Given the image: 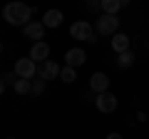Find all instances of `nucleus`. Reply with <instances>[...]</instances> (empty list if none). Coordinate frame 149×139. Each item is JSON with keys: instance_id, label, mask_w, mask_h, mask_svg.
Masks as SVG:
<instances>
[{"instance_id": "obj_1", "label": "nucleus", "mask_w": 149, "mask_h": 139, "mask_svg": "<svg viewBox=\"0 0 149 139\" xmlns=\"http://www.w3.org/2000/svg\"><path fill=\"white\" fill-rule=\"evenodd\" d=\"M32 13H35V8L27 5V3H20V0H13V3H8V5L3 8L5 22H10V25H22V27L30 22Z\"/></svg>"}, {"instance_id": "obj_2", "label": "nucleus", "mask_w": 149, "mask_h": 139, "mask_svg": "<svg viewBox=\"0 0 149 139\" xmlns=\"http://www.w3.org/2000/svg\"><path fill=\"white\" fill-rule=\"evenodd\" d=\"M95 27H97V35H117V30H119V20H117V15H100L95 20Z\"/></svg>"}, {"instance_id": "obj_3", "label": "nucleus", "mask_w": 149, "mask_h": 139, "mask_svg": "<svg viewBox=\"0 0 149 139\" xmlns=\"http://www.w3.org/2000/svg\"><path fill=\"white\" fill-rule=\"evenodd\" d=\"M70 35L74 40H85V42H95V27L87 20H77L72 27H70Z\"/></svg>"}, {"instance_id": "obj_4", "label": "nucleus", "mask_w": 149, "mask_h": 139, "mask_svg": "<svg viewBox=\"0 0 149 139\" xmlns=\"http://www.w3.org/2000/svg\"><path fill=\"white\" fill-rule=\"evenodd\" d=\"M15 75L20 77V80H32V77L37 75V62L30 57H22L15 62Z\"/></svg>"}, {"instance_id": "obj_5", "label": "nucleus", "mask_w": 149, "mask_h": 139, "mask_svg": "<svg viewBox=\"0 0 149 139\" xmlns=\"http://www.w3.org/2000/svg\"><path fill=\"white\" fill-rule=\"evenodd\" d=\"M60 75H62V67L55 60H45L37 65V77H42V80H57Z\"/></svg>"}, {"instance_id": "obj_6", "label": "nucleus", "mask_w": 149, "mask_h": 139, "mask_svg": "<svg viewBox=\"0 0 149 139\" xmlns=\"http://www.w3.org/2000/svg\"><path fill=\"white\" fill-rule=\"evenodd\" d=\"M95 104H97V109H100V112L109 114V112H114V109H117V97L112 95V92H102V95H97Z\"/></svg>"}, {"instance_id": "obj_7", "label": "nucleus", "mask_w": 149, "mask_h": 139, "mask_svg": "<svg viewBox=\"0 0 149 139\" xmlns=\"http://www.w3.org/2000/svg\"><path fill=\"white\" fill-rule=\"evenodd\" d=\"M22 32H25L27 40H35V42H40L45 35V22L42 20H30L25 27H22Z\"/></svg>"}, {"instance_id": "obj_8", "label": "nucleus", "mask_w": 149, "mask_h": 139, "mask_svg": "<svg viewBox=\"0 0 149 139\" xmlns=\"http://www.w3.org/2000/svg\"><path fill=\"white\" fill-rule=\"evenodd\" d=\"M90 90L97 92V95L107 92V90H109V77H107L104 72H92V77H90Z\"/></svg>"}, {"instance_id": "obj_9", "label": "nucleus", "mask_w": 149, "mask_h": 139, "mask_svg": "<svg viewBox=\"0 0 149 139\" xmlns=\"http://www.w3.org/2000/svg\"><path fill=\"white\" fill-rule=\"evenodd\" d=\"M65 62L70 65V67H80V65H85L87 62V52L82 47H74V50H67V55H65Z\"/></svg>"}, {"instance_id": "obj_10", "label": "nucleus", "mask_w": 149, "mask_h": 139, "mask_svg": "<svg viewBox=\"0 0 149 139\" xmlns=\"http://www.w3.org/2000/svg\"><path fill=\"white\" fill-rule=\"evenodd\" d=\"M47 55H50V45H47V42H42V40H40V42H32V47H30V60H35V62L40 65V62L47 60Z\"/></svg>"}, {"instance_id": "obj_11", "label": "nucleus", "mask_w": 149, "mask_h": 139, "mask_svg": "<svg viewBox=\"0 0 149 139\" xmlns=\"http://www.w3.org/2000/svg\"><path fill=\"white\" fill-rule=\"evenodd\" d=\"M129 45H132V40H129L124 32H117V35H112V50H114L117 55L129 52Z\"/></svg>"}, {"instance_id": "obj_12", "label": "nucleus", "mask_w": 149, "mask_h": 139, "mask_svg": "<svg viewBox=\"0 0 149 139\" xmlns=\"http://www.w3.org/2000/svg\"><path fill=\"white\" fill-rule=\"evenodd\" d=\"M42 22H45V27H60L62 25V13L60 10H47L45 17H42Z\"/></svg>"}, {"instance_id": "obj_13", "label": "nucleus", "mask_w": 149, "mask_h": 139, "mask_svg": "<svg viewBox=\"0 0 149 139\" xmlns=\"http://www.w3.org/2000/svg\"><path fill=\"white\" fill-rule=\"evenodd\" d=\"M102 10H104V15H117L119 8H122V0H102Z\"/></svg>"}, {"instance_id": "obj_14", "label": "nucleus", "mask_w": 149, "mask_h": 139, "mask_svg": "<svg viewBox=\"0 0 149 139\" xmlns=\"http://www.w3.org/2000/svg\"><path fill=\"white\" fill-rule=\"evenodd\" d=\"M13 87H15L17 95H32V82L30 80H20V77H17V80L13 82Z\"/></svg>"}, {"instance_id": "obj_15", "label": "nucleus", "mask_w": 149, "mask_h": 139, "mask_svg": "<svg viewBox=\"0 0 149 139\" xmlns=\"http://www.w3.org/2000/svg\"><path fill=\"white\" fill-rule=\"evenodd\" d=\"M60 80H62L65 85H72V82L77 80V72H74V67H70V65H67V67H62V75H60Z\"/></svg>"}, {"instance_id": "obj_16", "label": "nucleus", "mask_w": 149, "mask_h": 139, "mask_svg": "<svg viewBox=\"0 0 149 139\" xmlns=\"http://www.w3.org/2000/svg\"><path fill=\"white\" fill-rule=\"evenodd\" d=\"M117 65H119L122 70L132 67V65H134V55H132V52H122V55H119V60H117Z\"/></svg>"}, {"instance_id": "obj_17", "label": "nucleus", "mask_w": 149, "mask_h": 139, "mask_svg": "<svg viewBox=\"0 0 149 139\" xmlns=\"http://www.w3.org/2000/svg\"><path fill=\"white\" fill-rule=\"evenodd\" d=\"M45 82H47V80H42V77L32 82V95H35V97H40V95L45 92Z\"/></svg>"}, {"instance_id": "obj_18", "label": "nucleus", "mask_w": 149, "mask_h": 139, "mask_svg": "<svg viewBox=\"0 0 149 139\" xmlns=\"http://www.w3.org/2000/svg\"><path fill=\"white\" fill-rule=\"evenodd\" d=\"M107 139H122V137H119L117 132H112V134H107Z\"/></svg>"}]
</instances>
